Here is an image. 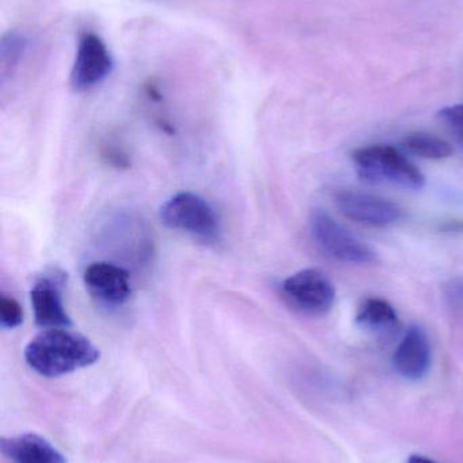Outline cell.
<instances>
[{
  "mask_svg": "<svg viewBox=\"0 0 463 463\" xmlns=\"http://www.w3.org/2000/svg\"><path fill=\"white\" fill-rule=\"evenodd\" d=\"M92 340L68 328L43 329L24 348L30 369L46 378H57L100 361Z\"/></svg>",
  "mask_w": 463,
  "mask_h": 463,
  "instance_id": "obj_1",
  "label": "cell"
},
{
  "mask_svg": "<svg viewBox=\"0 0 463 463\" xmlns=\"http://www.w3.org/2000/svg\"><path fill=\"white\" fill-rule=\"evenodd\" d=\"M356 171L369 184H386L402 189L419 190L426 184L424 174L399 149L391 146H372L352 155Z\"/></svg>",
  "mask_w": 463,
  "mask_h": 463,
  "instance_id": "obj_2",
  "label": "cell"
},
{
  "mask_svg": "<svg viewBox=\"0 0 463 463\" xmlns=\"http://www.w3.org/2000/svg\"><path fill=\"white\" fill-rule=\"evenodd\" d=\"M160 222L170 230L212 244L220 237V219L208 201L195 193L182 192L169 198L159 211Z\"/></svg>",
  "mask_w": 463,
  "mask_h": 463,
  "instance_id": "obj_3",
  "label": "cell"
},
{
  "mask_svg": "<svg viewBox=\"0 0 463 463\" xmlns=\"http://www.w3.org/2000/svg\"><path fill=\"white\" fill-rule=\"evenodd\" d=\"M310 230L321 250L336 260L359 266L377 261V252L370 245L339 224L325 211L313 212Z\"/></svg>",
  "mask_w": 463,
  "mask_h": 463,
  "instance_id": "obj_4",
  "label": "cell"
},
{
  "mask_svg": "<svg viewBox=\"0 0 463 463\" xmlns=\"http://www.w3.org/2000/svg\"><path fill=\"white\" fill-rule=\"evenodd\" d=\"M283 298L290 307L307 316H323L333 307L336 288L320 269H306L282 283Z\"/></svg>",
  "mask_w": 463,
  "mask_h": 463,
  "instance_id": "obj_5",
  "label": "cell"
},
{
  "mask_svg": "<svg viewBox=\"0 0 463 463\" xmlns=\"http://www.w3.org/2000/svg\"><path fill=\"white\" fill-rule=\"evenodd\" d=\"M113 67V57L102 38L94 33H84L79 38L71 70V87L78 92L95 89L106 80Z\"/></svg>",
  "mask_w": 463,
  "mask_h": 463,
  "instance_id": "obj_6",
  "label": "cell"
},
{
  "mask_svg": "<svg viewBox=\"0 0 463 463\" xmlns=\"http://www.w3.org/2000/svg\"><path fill=\"white\" fill-rule=\"evenodd\" d=\"M67 275L59 269H51L35 279L30 291L34 320L40 328H70V316L63 302V288Z\"/></svg>",
  "mask_w": 463,
  "mask_h": 463,
  "instance_id": "obj_7",
  "label": "cell"
},
{
  "mask_svg": "<svg viewBox=\"0 0 463 463\" xmlns=\"http://www.w3.org/2000/svg\"><path fill=\"white\" fill-rule=\"evenodd\" d=\"M334 203L347 219L366 227H391L404 217L397 203L367 193L342 190L334 195Z\"/></svg>",
  "mask_w": 463,
  "mask_h": 463,
  "instance_id": "obj_8",
  "label": "cell"
},
{
  "mask_svg": "<svg viewBox=\"0 0 463 463\" xmlns=\"http://www.w3.org/2000/svg\"><path fill=\"white\" fill-rule=\"evenodd\" d=\"M83 282L90 296L108 307H121L132 294L130 272L109 261H94L87 266Z\"/></svg>",
  "mask_w": 463,
  "mask_h": 463,
  "instance_id": "obj_9",
  "label": "cell"
},
{
  "mask_svg": "<svg viewBox=\"0 0 463 463\" xmlns=\"http://www.w3.org/2000/svg\"><path fill=\"white\" fill-rule=\"evenodd\" d=\"M431 343L420 326H410L397 345L393 364L405 380L419 381L426 377L431 367Z\"/></svg>",
  "mask_w": 463,
  "mask_h": 463,
  "instance_id": "obj_10",
  "label": "cell"
},
{
  "mask_svg": "<svg viewBox=\"0 0 463 463\" xmlns=\"http://www.w3.org/2000/svg\"><path fill=\"white\" fill-rule=\"evenodd\" d=\"M0 450L13 463H67L65 457L37 434L0 439Z\"/></svg>",
  "mask_w": 463,
  "mask_h": 463,
  "instance_id": "obj_11",
  "label": "cell"
},
{
  "mask_svg": "<svg viewBox=\"0 0 463 463\" xmlns=\"http://www.w3.org/2000/svg\"><path fill=\"white\" fill-rule=\"evenodd\" d=\"M356 323L371 334L389 335L399 328V316L385 299L367 298L356 315Z\"/></svg>",
  "mask_w": 463,
  "mask_h": 463,
  "instance_id": "obj_12",
  "label": "cell"
},
{
  "mask_svg": "<svg viewBox=\"0 0 463 463\" xmlns=\"http://www.w3.org/2000/svg\"><path fill=\"white\" fill-rule=\"evenodd\" d=\"M404 146L416 156L423 159L442 160L453 155V146L449 141L427 133H413L404 140Z\"/></svg>",
  "mask_w": 463,
  "mask_h": 463,
  "instance_id": "obj_13",
  "label": "cell"
},
{
  "mask_svg": "<svg viewBox=\"0 0 463 463\" xmlns=\"http://www.w3.org/2000/svg\"><path fill=\"white\" fill-rule=\"evenodd\" d=\"M27 45H29V40L21 33L10 32L3 35L0 43V62H2L3 73L14 70L18 65L19 60L27 51Z\"/></svg>",
  "mask_w": 463,
  "mask_h": 463,
  "instance_id": "obj_14",
  "label": "cell"
},
{
  "mask_svg": "<svg viewBox=\"0 0 463 463\" xmlns=\"http://www.w3.org/2000/svg\"><path fill=\"white\" fill-rule=\"evenodd\" d=\"M24 321V310L13 297L0 294V326L5 329H14Z\"/></svg>",
  "mask_w": 463,
  "mask_h": 463,
  "instance_id": "obj_15",
  "label": "cell"
},
{
  "mask_svg": "<svg viewBox=\"0 0 463 463\" xmlns=\"http://www.w3.org/2000/svg\"><path fill=\"white\" fill-rule=\"evenodd\" d=\"M439 118L463 137V105L449 106L439 111Z\"/></svg>",
  "mask_w": 463,
  "mask_h": 463,
  "instance_id": "obj_16",
  "label": "cell"
},
{
  "mask_svg": "<svg viewBox=\"0 0 463 463\" xmlns=\"http://www.w3.org/2000/svg\"><path fill=\"white\" fill-rule=\"evenodd\" d=\"M407 463H438L434 459L429 458V457L420 456V454H415L410 456Z\"/></svg>",
  "mask_w": 463,
  "mask_h": 463,
  "instance_id": "obj_17",
  "label": "cell"
}]
</instances>
